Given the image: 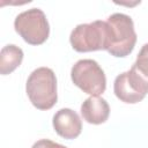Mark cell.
<instances>
[{"mask_svg": "<svg viewBox=\"0 0 148 148\" xmlns=\"http://www.w3.org/2000/svg\"><path fill=\"white\" fill-rule=\"evenodd\" d=\"M25 91L31 104L38 110H50L58 99L57 77L49 67H38L31 72L25 83Z\"/></svg>", "mask_w": 148, "mask_h": 148, "instance_id": "cell-1", "label": "cell"}, {"mask_svg": "<svg viewBox=\"0 0 148 148\" xmlns=\"http://www.w3.org/2000/svg\"><path fill=\"white\" fill-rule=\"evenodd\" d=\"M113 91L118 99L127 104L141 102L148 94V80L140 75L133 67L114 79Z\"/></svg>", "mask_w": 148, "mask_h": 148, "instance_id": "cell-6", "label": "cell"}, {"mask_svg": "<svg viewBox=\"0 0 148 148\" xmlns=\"http://www.w3.org/2000/svg\"><path fill=\"white\" fill-rule=\"evenodd\" d=\"M23 56L22 49L14 44L3 46L0 52V74L7 75L14 72L22 64Z\"/></svg>", "mask_w": 148, "mask_h": 148, "instance_id": "cell-9", "label": "cell"}, {"mask_svg": "<svg viewBox=\"0 0 148 148\" xmlns=\"http://www.w3.org/2000/svg\"><path fill=\"white\" fill-rule=\"evenodd\" d=\"M108 23V49L106 51L117 58L127 57L136 43V32L131 16L114 13L106 20Z\"/></svg>", "mask_w": 148, "mask_h": 148, "instance_id": "cell-2", "label": "cell"}, {"mask_svg": "<svg viewBox=\"0 0 148 148\" xmlns=\"http://www.w3.org/2000/svg\"><path fill=\"white\" fill-rule=\"evenodd\" d=\"M81 114L87 123L99 125L108 120L110 116V106L104 98L99 96H90L82 103Z\"/></svg>", "mask_w": 148, "mask_h": 148, "instance_id": "cell-8", "label": "cell"}, {"mask_svg": "<svg viewBox=\"0 0 148 148\" xmlns=\"http://www.w3.org/2000/svg\"><path fill=\"white\" fill-rule=\"evenodd\" d=\"M132 67L146 80H148V43L141 47L136 57V60Z\"/></svg>", "mask_w": 148, "mask_h": 148, "instance_id": "cell-10", "label": "cell"}, {"mask_svg": "<svg viewBox=\"0 0 148 148\" xmlns=\"http://www.w3.org/2000/svg\"><path fill=\"white\" fill-rule=\"evenodd\" d=\"M31 148H67L60 143H57L52 140L49 139H40L38 141H36Z\"/></svg>", "mask_w": 148, "mask_h": 148, "instance_id": "cell-11", "label": "cell"}, {"mask_svg": "<svg viewBox=\"0 0 148 148\" xmlns=\"http://www.w3.org/2000/svg\"><path fill=\"white\" fill-rule=\"evenodd\" d=\"M14 29L30 45L43 44L50 35L46 15L39 8H31L20 13L15 17Z\"/></svg>", "mask_w": 148, "mask_h": 148, "instance_id": "cell-4", "label": "cell"}, {"mask_svg": "<svg viewBox=\"0 0 148 148\" xmlns=\"http://www.w3.org/2000/svg\"><path fill=\"white\" fill-rule=\"evenodd\" d=\"M108 23L106 21H94L76 25L69 36L72 47L76 52H92L108 49Z\"/></svg>", "mask_w": 148, "mask_h": 148, "instance_id": "cell-3", "label": "cell"}, {"mask_svg": "<svg viewBox=\"0 0 148 148\" xmlns=\"http://www.w3.org/2000/svg\"><path fill=\"white\" fill-rule=\"evenodd\" d=\"M52 125L56 133L67 140L77 138L82 131V121L79 114L68 108L60 109L54 113Z\"/></svg>", "mask_w": 148, "mask_h": 148, "instance_id": "cell-7", "label": "cell"}, {"mask_svg": "<svg viewBox=\"0 0 148 148\" xmlns=\"http://www.w3.org/2000/svg\"><path fill=\"white\" fill-rule=\"evenodd\" d=\"M71 79L77 88L91 96H99L106 89L104 71L92 59L76 61L71 69Z\"/></svg>", "mask_w": 148, "mask_h": 148, "instance_id": "cell-5", "label": "cell"}]
</instances>
